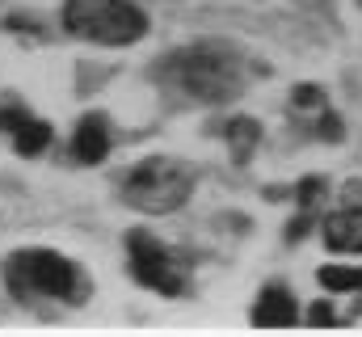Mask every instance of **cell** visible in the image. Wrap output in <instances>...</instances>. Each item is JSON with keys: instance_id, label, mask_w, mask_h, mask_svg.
Returning <instances> with one entry per match:
<instances>
[{"instance_id": "8", "label": "cell", "mask_w": 362, "mask_h": 337, "mask_svg": "<svg viewBox=\"0 0 362 337\" xmlns=\"http://www.w3.org/2000/svg\"><path fill=\"white\" fill-rule=\"evenodd\" d=\"M320 232H325V245L333 253H362V207H341V211H333V215L320 224Z\"/></svg>"}, {"instance_id": "12", "label": "cell", "mask_w": 362, "mask_h": 337, "mask_svg": "<svg viewBox=\"0 0 362 337\" xmlns=\"http://www.w3.org/2000/svg\"><path fill=\"white\" fill-rule=\"evenodd\" d=\"M295 105H299V110H325V93H320L316 84H299V88H295Z\"/></svg>"}, {"instance_id": "7", "label": "cell", "mask_w": 362, "mask_h": 337, "mask_svg": "<svg viewBox=\"0 0 362 337\" xmlns=\"http://www.w3.org/2000/svg\"><path fill=\"white\" fill-rule=\"evenodd\" d=\"M72 156L81 165H101L110 156V122L105 114H85L76 122V135H72Z\"/></svg>"}, {"instance_id": "14", "label": "cell", "mask_w": 362, "mask_h": 337, "mask_svg": "<svg viewBox=\"0 0 362 337\" xmlns=\"http://www.w3.org/2000/svg\"><path fill=\"white\" fill-rule=\"evenodd\" d=\"M308 321H312V325H333V308H329V304L320 299V304H316V308L308 312Z\"/></svg>"}, {"instance_id": "9", "label": "cell", "mask_w": 362, "mask_h": 337, "mask_svg": "<svg viewBox=\"0 0 362 337\" xmlns=\"http://www.w3.org/2000/svg\"><path fill=\"white\" fill-rule=\"evenodd\" d=\"M223 139H228V148H232V161L245 165V161L257 152V144H262V122H257V118H232L228 131H223Z\"/></svg>"}, {"instance_id": "11", "label": "cell", "mask_w": 362, "mask_h": 337, "mask_svg": "<svg viewBox=\"0 0 362 337\" xmlns=\"http://www.w3.org/2000/svg\"><path fill=\"white\" fill-rule=\"evenodd\" d=\"M316 278L325 291H362V265H320Z\"/></svg>"}, {"instance_id": "4", "label": "cell", "mask_w": 362, "mask_h": 337, "mask_svg": "<svg viewBox=\"0 0 362 337\" xmlns=\"http://www.w3.org/2000/svg\"><path fill=\"white\" fill-rule=\"evenodd\" d=\"M169 76L198 101H232L240 93V68L215 47H194V51L173 55Z\"/></svg>"}, {"instance_id": "2", "label": "cell", "mask_w": 362, "mask_h": 337, "mask_svg": "<svg viewBox=\"0 0 362 337\" xmlns=\"http://www.w3.org/2000/svg\"><path fill=\"white\" fill-rule=\"evenodd\" d=\"M189 194H194V168L177 156H148L122 181V202L144 215H169Z\"/></svg>"}, {"instance_id": "5", "label": "cell", "mask_w": 362, "mask_h": 337, "mask_svg": "<svg viewBox=\"0 0 362 337\" xmlns=\"http://www.w3.org/2000/svg\"><path fill=\"white\" fill-rule=\"evenodd\" d=\"M127 253H131V274H135L144 287H152V291H160V295H185L189 282H185L181 261L165 249L152 232H131V236H127Z\"/></svg>"}, {"instance_id": "3", "label": "cell", "mask_w": 362, "mask_h": 337, "mask_svg": "<svg viewBox=\"0 0 362 337\" xmlns=\"http://www.w3.org/2000/svg\"><path fill=\"white\" fill-rule=\"evenodd\" d=\"M64 25L101 47H131L148 34V17L131 0H64Z\"/></svg>"}, {"instance_id": "13", "label": "cell", "mask_w": 362, "mask_h": 337, "mask_svg": "<svg viewBox=\"0 0 362 337\" xmlns=\"http://www.w3.org/2000/svg\"><path fill=\"white\" fill-rule=\"evenodd\" d=\"M295 194H299V202H303V207H312V202H316V194H325V181L308 177V181H303V185L295 190Z\"/></svg>"}, {"instance_id": "1", "label": "cell", "mask_w": 362, "mask_h": 337, "mask_svg": "<svg viewBox=\"0 0 362 337\" xmlns=\"http://www.w3.org/2000/svg\"><path fill=\"white\" fill-rule=\"evenodd\" d=\"M4 282L17 299L25 295H51L68 304H85L89 295V274L55 249H17L4 261Z\"/></svg>"}, {"instance_id": "6", "label": "cell", "mask_w": 362, "mask_h": 337, "mask_svg": "<svg viewBox=\"0 0 362 337\" xmlns=\"http://www.w3.org/2000/svg\"><path fill=\"white\" fill-rule=\"evenodd\" d=\"M295 321H299V312H295L291 287L266 282L262 295H257V304H253V325H262V329H286V325H295Z\"/></svg>"}, {"instance_id": "10", "label": "cell", "mask_w": 362, "mask_h": 337, "mask_svg": "<svg viewBox=\"0 0 362 337\" xmlns=\"http://www.w3.org/2000/svg\"><path fill=\"white\" fill-rule=\"evenodd\" d=\"M8 135H13V148H17L21 156H38V152L51 144V127H47L42 118H30V114H21Z\"/></svg>"}]
</instances>
